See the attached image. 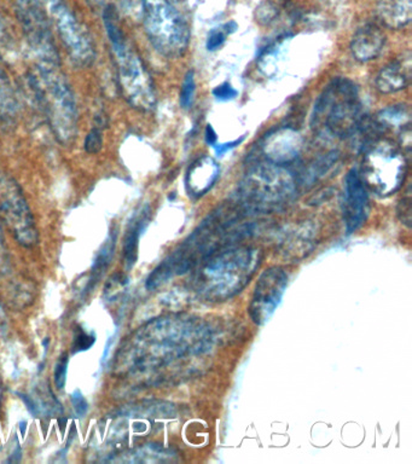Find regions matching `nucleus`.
Instances as JSON below:
<instances>
[{"label":"nucleus","mask_w":412,"mask_h":464,"mask_svg":"<svg viewBox=\"0 0 412 464\" xmlns=\"http://www.w3.org/2000/svg\"><path fill=\"white\" fill-rule=\"evenodd\" d=\"M364 122L363 103L356 83L332 80L314 104L311 125L318 133L335 138L353 136Z\"/></svg>","instance_id":"20e7f679"},{"label":"nucleus","mask_w":412,"mask_h":464,"mask_svg":"<svg viewBox=\"0 0 412 464\" xmlns=\"http://www.w3.org/2000/svg\"><path fill=\"white\" fill-rule=\"evenodd\" d=\"M378 14L387 27L403 28L411 22L412 0H379Z\"/></svg>","instance_id":"6ab92c4d"},{"label":"nucleus","mask_w":412,"mask_h":464,"mask_svg":"<svg viewBox=\"0 0 412 464\" xmlns=\"http://www.w3.org/2000/svg\"><path fill=\"white\" fill-rule=\"evenodd\" d=\"M0 219L5 221L17 242L34 246L39 241L34 213L19 183L0 170Z\"/></svg>","instance_id":"9b49d317"},{"label":"nucleus","mask_w":412,"mask_h":464,"mask_svg":"<svg viewBox=\"0 0 412 464\" xmlns=\"http://www.w3.org/2000/svg\"><path fill=\"white\" fill-rule=\"evenodd\" d=\"M287 286L288 275L283 268L273 266L263 272L249 304V314L255 324L263 325L269 322L280 306Z\"/></svg>","instance_id":"ddd939ff"},{"label":"nucleus","mask_w":412,"mask_h":464,"mask_svg":"<svg viewBox=\"0 0 412 464\" xmlns=\"http://www.w3.org/2000/svg\"><path fill=\"white\" fill-rule=\"evenodd\" d=\"M195 92H196V82H195V72H187L184 79L182 91H180V105L184 109H190L193 105Z\"/></svg>","instance_id":"393cba45"},{"label":"nucleus","mask_w":412,"mask_h":464,"mask_svg":"<svg viewBox=\"0 0 412 464\" xmlns=\"http://www.w3.org/2000/svg\"><path fill=\"white\" fill-rule=\"evenodd\" d=\"M32 80L53 133L62 143H71L77 132L78 108L60 63L38 62Z\"/></svg>","instance_id":"423d86ee"},{"label":"nucleus","mask_w":412,"mask_h":464,"mask_svg":"<svg viewBox=\"0 0 412 464\" xmlns=\"http://www.w3.org/2000/svg\"><path fill=\"white\" fill-rule=\"evenodd\" d=\"M398 214H399L400 220L407 227L411 225V192L407 191V195L400 199L399 208H398Z\"/></svg>","instance_id":"2f4dec72"},{"label":"nucleus","mask_w":412,"mask_h":464,"mask_svg":"<svg viewBox=\"0 0 412 464\" xmlns=\"http://www.w3.org/2000/svg\"><path fill=\"white\" fill-rule=\"evenodd\" d=\"M302 149V137L292 127H281L267 134L263 144V155L274 165L294 162Z\"/></svg>","instance_id":"2eb2a0df"},{"label":"nucleus","mask_w":412,"mask_h":464,"mask_svg":"<svg viewBox=\"0 0 412 464\" xmlns=\"http://www.w3.org/2000/svg\"><path fill=\"white\" fill-rule=\"evenodd\" d=\"M411 78L410 63L396 61L387 64L376 76V87L381 93L390 94L407 89Z\"/></svg>","instance_id":"a211bd4d"},{"label":"nucleus","mask_w":412,"mask_h":464,"mask_svg":"<svg viewBox=\"0 0 412 464\" xmlns=\"http://www.w3.org/2000/svg\"><path fill=\"white\" fill-rule=\"evenodd\" d=\"M88 2L92 4V5L93 4H96V5H101V4H102V0H88Z\"/></svg>","instance_id":"c9c22d12"},{"label":"nucleus","mask_w":412,"mask_h":464,"mask_svg":"<svg viewBox=\"0 0 412 464\" xmlns=\"http://www.w3.org/2000/svg\"><path fill=\"white\" fill-rule=\"evenodd\" d=\"M220 167L211 156H201L191 163L187 173V188L191 196H204L218 180Z\"/></svg>","instance_id":"dca6fc26"},{"label":"nucleus","mask_w":412,"mask_h":464,"mask_svg":"<svg viewBox=\"0 0 412 464\" xmlns=\"http://www.w3.org/2000/svg\"><path fill=\"white\" fill-rule=\"evenodd\" d=\"M3 245V236H2V227H0V248H2Z\"/></svg>","instance_id":"e433bc0d"},{"label":"nucleus","mask_w":412,"mask_h":464,"mask_svg":"<svg viewBox=\"0 0 412 464\" xmlns=\"http://www.w3.org/2000/svg\"><path fill=\"white\" fill-rule=\"evenodd\" d=\"M226 34L227 33L224 27L212 29L211 33L208 34L206 46H207L209 51L218 50L219 47H222L223 44L225 43Z\"/></svg>","instance_id":"bb28decb"},{"label":"nucleus","mask_w":412,"mask_h":464,"mask_svg":"<svg viewBox=\"0 0 412 464\" xmlns=\"http://www.w3.org/2000/svg\"><path fill=\"white\" fill-rule=\"evenodd\" d=\"M237 90L229 82L220 83L213 90V96L218 101L226 102L237 97Z\"/></svg>","instance_id":"a878e982"},{"label":"nucleus","mask_w":412,"mask_h":464,"mask_svg":"<svg viewBox=\"0 0 412 464\" xmlns=\"http://www.w3.org/2000/svg\"><path fill=\"white\" fill-rule=\"evenodd\" d=\"M122 459H118L115 462H129V463H153L165 462L171 460L173 456L168 450L160 448L157 445H146L143 448L133 450L126 455H122Z\"/></svg>","instance_id":"5701e85b"},{"label":"nucleus","mask_w":412,"mask_h":464,"mask_svg":"<svg viewBox=\"0 0 412 464\" xmlns=\"http://www.w3.org/2000/svg\"><path fill=\"white\" fill-rule=\"evenodd\" d=\"M68 364H70L68 355H63V357L60 359V362H57L55 369V383L59 390H63L64 384H66Z\"/></svg>","instance_id":"c85d7f7f"},{"label":"nucleus","mask_w":412,"mask_h":464,"mask_svg":"<svg viewBox=\"0 0 412 464\" xmlns=\"http://www.w3.org/2000/svg\"><path fill=\"white\" fill-rule=\"evenodd\" d=\"M147 224L148 213L142 212L131 221L128 231H126L124 256L126 266H128V268H131L133 265L136 264L137 256H139V252H137V250H139L140 235L143 234Z\"/></svg>","instance_id":"aec40b11"},{"label":"nucleus","mask_w":412,"mask_h":464,"mask_svg":"<svg viewBox=\"0 0 412 464\" xmlns=\"http://www.w3.org/2000/svg\"><path fill=\"white\" fill-rule=\"evenodd\" d=\"M205 140L206 143L212 145V147H215L216 141H218V136H216V132L215 129H213L212 125H207V127H206Z\"/></svg>","instance_id":"f704fd0d"},{"label":"nucleus","mask_w":412,"mask_h":464,"mask_svg":"<svg viewBox=\"0 0 412 464\" xmlns=\"http://www.w3.org/2000/svg\"><path fill=\"white\" fill-rule=\"evenodd\" d=\"M296 178L285 166L267 163L249 170L242 180L240 205L245 212H269L291 201Z\"/></svg>","instance_id":"0eeeda50"},{"label":"nucleus","mask_w":412,"mask_h":464,"mask_svg":"<svg viewBox=\"0 0 412 464\" xmlns=\"http://www.w3.org/2000/svg\"><path fill=\"white\" fill-rule=\"evenodd\" d=\"M144 27L151 44L168 57H179L189 45L187 22L168 0H142Z\"/></svg>","instance_id":"1a4fd4ad"},{"label":"nucleus","mask_w":412,"mask_h":464,"mask_svg":"<svg viewBox=\"0 0 412 464\" xmlns=\"http://www.w3.org/2000/svg\"><path fill=\"white\" fill-rule=\"evenodd\" d=\"M119 6L133 18L142 17V0H118Z\"/></svg>","instance_id":"cd10ccee"},{"label":"nucleus","mask_w":412,"mask_h":464,"mask_svg":"<svg viewBox=\"0 0 412 464\" xmlns=\"http://www.w3.org/2000/svg\"><path fill=\"white\" fill-rule=\"evenodd\" d=\"M102 132H101L99 129L92 130L91 132L88 134V138H86V151L96 154V152H99L101 148H102Z\"/></svg>","instance_id":"c756f323"},{"label":"nucleus","mask_w":412,"mask_h":464,"mask_svg":"<svg viewBox=\"0 0 412 464\" xmlns=\"http://www.w3.org/2000/svg\"><path fill=\"white\" fill-rule=\"evenodd\" d=\"M103 21L108 38L117 57L119 80H120L121 90L126 100L139 111H151L157 104L153 82L139 54L133 51L126 40L117 9L113 5H108L103 11Z\"/></svg>","instance_id":"39448f33"},{"label":"nucleus","mask_w":412,"mask_h":464,"mask_svg":"<svg viewBox=\"0 0 412 464\" xmlns=\"http://www.w3.org/2000/svg\"><path fill=\"white\" fill-rule=\"evenodd\" d=\"M241 219L242 213L235 212L233 208H220L218 212L212 213L193 235L151 272L147 279V288L157 289L169 279L193 270L212 254L247 234V227H238Z\"/></svg>","instance_id":"f03ea898"},{"label":"nucleus","mask_w":412,"mask_h":464,"mask_svg":"<svg viewBox=\"0 0 412 464\" xmlns=\"http://www.w3.org/2000/svg\"><path fill=\"white\" fill-rule=\"evenodd\" d=\"M72 402H73L75 412L78 416H85L89 410V402L86 401L81 392L77 390L72 394Z\"/></svg>","instance_id":"473e14b6"},{"label":"nucleus","mask_w":412,"mask_h":464,"mask_svg":"<svg viewBox=\"0 0 412 464\" xmlns=\"http://www.w3.org/2000/svg\"><path fill=\"white\" fill-rule=\"evenodd\" d=\"M386 35L375 24H365L358 29L350 42L353 57L359 62L375 60L385 47Z\"/></svg>","instance_id":"f3484780"},{"label":"nucleus","mask_w":412,"mask_h":464,"mask_svg":"<svg viewBox=\"0 0 412 464\" xmlns=\"http://www.w3.org/2000/svg\"><path fill=\"white\" fill-rule=\"evenodd\" d=\"M38 3L73 61L81 65L91 64L96 56L91 36L68 4L64 0H38Z\"/></svg>","instance_id":"9d476101"},{"label":"nucleus","mask_w":412,"mask_h":464,"mask_svg":"<svg viewBox=\"0 0 412 464\" xmlns=\"http://www.w3.org/2000/svg\"><path fill=\"white\" fill-rule=\"evenodd\" d=\"M0 398H2V382H0Z\"/></svg>","instance_id":"4c0bfd02"},{"label":"nucleus","mask_w":412,"mask_h":464,"mask_svg":"<svg viewBox=\"0 0 412 464\" xmlns=\"http://www.w3.org/2000/svg\"><path fill=\"white\" fill-rule=\"evenodd\" d=\"M407 160L403 149L386 138L369 140L359 172L368 190L378 196H389L403 185Z\"/></svg>","instance_id":"6e6552de"},{"label":"nucleus","mask_w":412,"mask_h":464,"mask_svg":"<svg viewBox=\"0 0 412 464\" xmlns=\"http://www.w3.org/2000/svg\"><path fill=\"white\" fill-rule=\"evenodd\" d=\"M17 108L19 103H17L15 91L5 68L0 64V120L9 121L15 118Z\"/></svg>","instance_id":"4be33fe9"},{"label":"nucleus","mask_w":412,"mask_h":464,"mask_svg":"<svg viewBox=\"0 0 412 464\" xmlns=\"http://www.w3.org/2000/svg\"><path fill=\"white\" fill-rule=\"evenodd\" d=\"M115 246V238L114 236L108 238L106 245L102 246L101 252L99 253V256L95 261V265L92 267V275L95 276L96 278H99L101 272L106 270L107 265L110 264V260L111 259V256H113Z\"/></svg>","instance_id":"b1692460"},{"label":"nucleus","mask_w":412,"mask_h":464,"mask_svg":"<svg viewBox=\"0 0 412 464\" xmlns=\"http://www.w3.org/2000/svg\"><path fill=\"white\" fill-rule=\"evenodd\" d=\"M38 62H59L50 24L38 0H10Z\"/></svg>","instance_id":"f8f14e48"},{"label":"nucleus","mask_w":412,"mask_h":464,"mask_svg":"<svg viewBox=\"0 0 412 464\" xmlns=\"http://www.w3.org/2000/svg\"><path fill=\"white\" fill-rule=\"evenodd\" d=\"M204 323L183 315L153 319L136 332L120 352L129 372H148L171 364L187 355L201 353L211 343Z\"/></svg>","instance_id":"f257e3e1"},{"label":"nucleus","mask_w":412,"mask_h":464,"mask_svg":"<svg viewBox=\"0 0 412 464\" xmlns=\"http://www.w3.org/2000/svg\"><path fill=\"white\" fill-rule=\"evenodd\" d=\"M260 265L259 252L248 246H229L198 264L193 286L197 295L220 303L240 293Z\"/></svg>","instance_id":"7ed1b4c3"},{"label":"nucleus","mask_w":412,"mask_h":464,"mask_svg":"<svg viewBox=\"0 0 412 464\" xmlns=\"http://www.w3.org/2000/svg\"><path fill=\"white\" fill-rule=\"evenodd\" d=\"M378 123L383 129L389 127V129L401 130L410 129L411 126V112L407 105L397 104L390 105L382 109L378 114Z\"/></svg>","instance_id":"412c9836"},{"label":"nucleus","mask_w":412,"mask_h":464,"mask_svg":"<svg viewBox=\"0 0 412 464\" xmlns=\"http://www.w3.org/2000/svg\"><path fill=\"white\" fill-rule=\"evenodd\" d=\"M342 212L346 232L349 235L359 230L367 221L369 213H370L368 188L365 187L359 170L357 169H352L347 173Z\"/></svg>","instance_id":"4468645a"},{"label":"nucleus","mask_w":412,"mask_h":464,"mask_svg":"<svg viewBox=\"0 0 412 464\" xmlns=\"http://www.w3.org/2000/svg\"><path fill=\"white\" fill-rule=\"evenodd\" d=\"M244 137H242V138H240V140L229 141V143H223V144L216 143L215 145L216 154H218L219 156H223L224 154H226L227 151L233 150L234 148L238 147V145H240L242 143V141H244Z\"/></svg>","instance_id":"72a5a7b5"},{"label":"nucleus","mask_w":412,"mask_h":464,"mask_svg":"<svg viewBox=\"0 0 412 464\" xmlns=\"http://www.w3.org/2000/svg\"><path fill=\"white\" fill-rule=\"evenodd\" d=\"M93 343H95V336L90 335V334L81 329L79 330V335L75 336L73 350L74 352L90 350Z\"/></svg>","instance_id":"7c9ffc66"}]
</instances>
